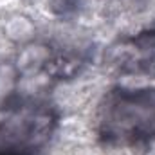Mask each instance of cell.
<instances>
[{"instance_id":"obj_1","label":"cell","mask_w":155,"mask_h":155,"mask_svg":"<svg viewBox=\"0 0 155 155\" xmlns=\"http://www.w3.org/2000/svg\"><path fill=\"white\" fill-rule=\"evenodd\" d=\"M96 137L108 148H139L155 141V88L114 87L99 101Z\"/></svg>"},{"instance_id":"obj_2","label":"cell","mask_w":155,"mask_h":155,"mask_svg":"<svg viewBox=\"0 0 155 155\" xmlns=\"http://www.w3.org/2000/svg\"><path fill=\"white\" fill-rule=\"evenodd\" d=\"M60 128V110L49 99L11 96L0 103V155H36Z\"/></svg>"},{"instance_id":"obj_3","label":"cell","mask_w":155,"mask_h":155,"mask_svg":"<svg viewBox=\"0 0 155 155\" xmlns=\"http://www.w3.org/2000/svg\"><path fill=\"white\" fill-rule=\"evenodd\" d=\"M107 63L123 76H155V24L117 40L108 49Z\"/></svg>"}]
</instances>
